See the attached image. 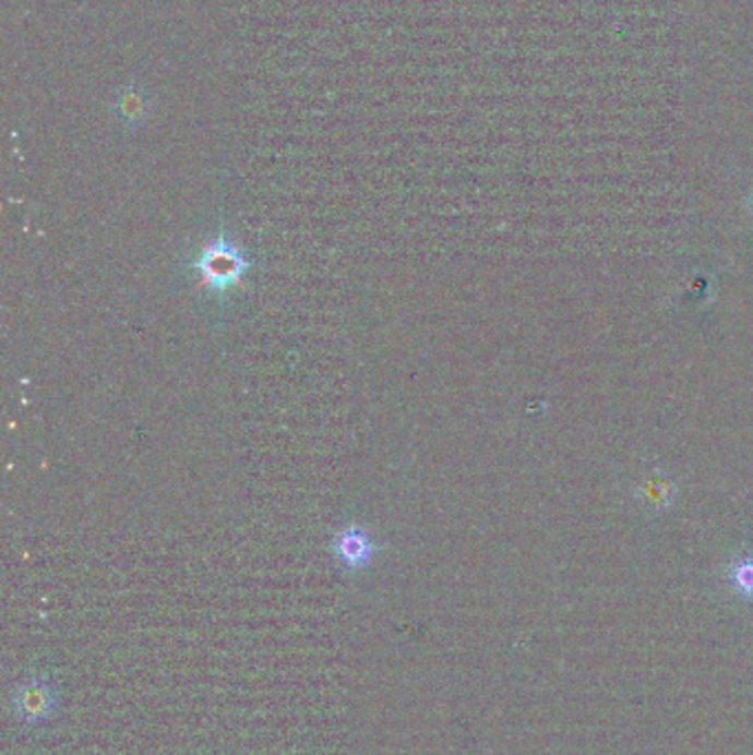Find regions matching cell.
<instances>
[{"label":"cell","instance_id":"cell-3","mask_svg":"<svg viewBox=\"0 0 753 755\" xmlns=\"http://www.w3.org/2000/svg\"><path fill=\"white\" fill-rule=\"evenodd\" d=\"M332 548L336 559L349 571H364L379 550L371 535L360 526H347L336 532Z\"/></svg>","mask_w":753,"mask_h":755},{"label":"cell","instance_id":"cell-1","mask_svg":"<svg viewBox=\"0 0 753 755\" xmlns=\"http://www.w3.org/2000/svg\"><path fill=\"white\" fill-rule=\"evenodd\" d=\"M248 265L250 263L239 245L226 235L215 237L193 263L195 272L200 274V286L211 295H226L237 288Z\"/></svg>","mask_w":753,"mask_h":755},{"label":"cell","instance_id":"cell-4","mask_svg":"<svg viewBox=\"0 0 753 755\" xmlns=\"http://www.w3.org/2000/svg\"><path fill=\"white\" fill-rule=\"evenodd\" d=\"M148 109H151V103H148L146 91L135 84L120 88L111 103V111L124 127H140L146 120Z\"/></svg>","mask_w":753,"mask_h":755},{"label":"cell","instance_id":"cell-2","mask_svg":"<svg viewBox=\"0 0 753 755\" xmlns=\"http://www.w3.org/2000/svg\"><path fill=\"white\" fill-rule=\"evenodd\" d=\"M16 716L29 724L45 722L56 709V694L43 679H29L19 685L14 696Z\"/></svg>","mask_w":753,"mask_h":755}]
</instances>
